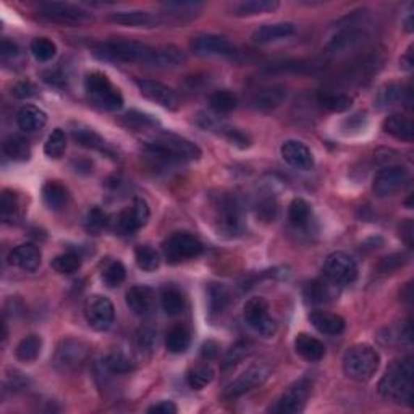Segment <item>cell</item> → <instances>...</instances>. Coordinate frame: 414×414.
I'll list each match as a JSON object with an SVG mask.
<instances>
[{
    "label": "cell",
    "mask_w": 414,
    "mask_h": 414,
    "mask_svg": "<svg viewBox=\"0 0 414 414\" xmlns=\"http://www.w3.org/2000/svg\"><path fill=\"white\" fill-rule=\"evenodd\" d=\"M99 58L118 63H144L154 68H175L182 63V52L175 46L151 47L143 42L116 39L94 46Z\"/></svg>",
    "instance_id": "cell-1"
},
{
    "label": "cell",
    "mask_w": 414,
    "mask_h": 414,
    "mask_svg": "<svg viewBox=\"0 0 414 414\" xmlns=\"http://www.w3.org/2000/svg\"><path fill=\"white\" fill-rule=\"evenodd\" d=\"M379 393L398 405L413 406L414 401V361L403 358L392 361L379 382Z\"/></svg>",
    "instance_id": "cell-2"
},
{
    "label": "cell",
    "mask_w": 414,
    "mask_h": 414,
    "mask_svg": "<svg viewBox=\"0 0 414 414\" xmlns=\"http://www.w3.org/2000/svg\"><path fill=\"white\" fill-rule=\"evenodd\" d=\"M148 151L149 156L168 164L178 161H198L202 156L198 144L173 133L159 134L154 141L148 144Z\"/></svg>",
    "instance_id": "cell-3"
},
{
    "label": "cell",
    "mask_w": 414,
    "mask_h": 414,
    "mask_svg": "<svg viewBox=\"0 0 414 414\" xmlns=\"http://www.w3.org/2000/svg\"><path fill=\"white\" fill-rule=\"evenodd\" d=\"M381 356L377 350L367 343H359L351 347L343 358V371L347 377L356 382H367L377 372Z\"/></svg>",
    "instance_id": "cell-4"
},
{
    "label": "cell",
    "mask_w": 414,
    "mask_h": 414,
    "mask_svg": "<svg viewBox=\"0 0 414 414\" xmlns=\"http://www.w3.org/2000/svg\"><path fill=\"white\" fill-rule=\"evenodd\" d=\"M84 89L94 106L107 112H116L123 107V96L101 72L89 73L84 79Z\"/></svg>",
    "instance_id": "cell-5"
},
{
    "label": "cell",
    "mask_w": 414,
    "mask_h": 414,
    "mask_svg": "<svg viewBox=\"0 0 414 414\" xmlns=\"http://www.w3.org/2000/svg\"><path fill=\"white\" fill-rule=\"evenodd\" d=\"M202 243L199 241V238L188 232L173 233L162 244L164 257L170 264H178L198 257L202 253Z\"/></svg>",
    "instance_id": "cell-6"
},
{
    "label": "cell",
    "mask_w": 414,
    "mask_h": 414,
    "mask_svg": "<svg viewBox=\"0 0 414 414\" xmlns=\"http://www.w3.org/2000/svg\"><path fill=\"white\" fill-rule=\"evenodd\" d=\"M39 12L44 18L51 19L65 26H84L94 22V17L88 10L72 3H60V2H49L42 3L39 7Z\"/></svg>",
    "instance_id": "cell-7"
},
{
    "label": "cell",
    "mask_w": 414,
    "mask_h": 414,
    "mask_svg": "<svg viewBox=\"0 0 414 414\" xmlns=\"http://www.w3.org/2000/svg\"><path fill=\"white\" fill-rule=\"evenodd\" d=\"M244 321L264 338H271L277 333V322L269 314V303L262 296L248 299L243 309Z\"/></svg>",
    "instance_id": "cell-8"
},
{
    "label": "cell",
    "mask_w": 414,
    "mask_h": 414,
    "mask_svg": "<svg viewBox=\"0 0 414 414\" xmlns=\"http://www.w3.org/2000/svg\"><path fill=\"white\" fill-rule=\"evenodd\" d=\"M88 356L89 348L86 343L74 340V338H67L58 345L54 363H56L58 371L73 374L84 366V363L88 361Z\"/></svg>",
    "instance_id": "cell-9"
},
{
    "label": "cell",
    "mask_w": 414,
    "mask_h": 414,
    "mask_svg": "<svg viewBox=\"0 0 414 414\" xmlns=\"http://www.w3.org/2000/svg\"><path fill=\"white\" fill-rule=\"evenodd\" d=\"M324 277L337 285H350L358 277L356 261L343 251L332 253L324 264Z\"/></svg>",
    "instance_id": "cell-10"
},
{
    "label": "cell",
    "mask_w": 414,
    "mask_h": 414,
    "mask_svg": "<svg viewBox=\"0 0 414 414\" xmlns=\"http://www.w3.org/2000/svg\"><path fill=\"white\" fill-rule=\"evenodd\" d=\"M84 317L94 331L104 332L112 326L116 308L107 296L93 295L84 304Z\"/></svg>",
    "instance_id": "cell-11"
},
{
    "label": "cell",
    "mask_w": 414,
    "mask_h": 414,
    "mask_svg": "<svg viewBox=\"0 0 414 414\" xmlns=\"http://www.w3.org/2000/svg\"><path fill=\"white\" fill-rule=\"evenodd\" d=\"M148 218H149L148 202L141 198H136L132 206L120 212L112 223H113V228H116L120 235H132V233L138 232L139 228L146 225Z\"/></svg>",
    "instance_id": "cell-12"
},
{
    "label": "cell",
    "mask_w": 414,
    "mask_h": 414,
    "mask_svg": "<svg viewBox=\"0 0 414 414\" xmlns=\"http://www.w3.org/2000/svg\"><path fill=\"white\" fill-rule=\"evenodd\" d=\"M408 180H410L408 168L401 166H388L377 172L372 183V189L379 198H387L400 191L408 183Z\"/></svg>",
    "instance_id": "cell-13"
},
{
    "label": "cell",
    "mask_w": 414,
    "mask_h": 414,
    "mask_svg": "<svg viewBox=\"0 0 414 414\" xmlns=\"http://www.w3.org/2000/svg\"><path fill=\"white\" fill-rule=\"evenodd\" d=\"M216 223L218 232L228 237H237L241 233V216L235 199L221 196L216 202Z\"/></svg>",
    "instance_id": "cell-14"
},
{
    "label": "cell",
    "mask_w": 414,
    "mask_h": 414,
    "mask_svg": "<svg viewBox=\"0 0 414 414\" xmlns=\"http://www.w3.org/2000/svg\"><path fill=\"white\" fill-rule=\"evenodd\" d=\"M191 49L201 57H230L235 54V44L225 36L218 34H202L193 39Z\"/></svg>",
    "instance_id": "cell-15"
},
{
    "label": "cell",
    "mask_w": 414,
    "mask_h": 414,
    "mask_svg": "<svg viewBox=\"0 0 414 414\" xmlns=\"http://www.w3.org/2000/svg\"><path fill=\"white\" fill-rule=\"evenodd\" d=\"M269 376H271V369L264 366V364L249 367L248 371H244L241 376L235 379L232 383H228L225 392H223V397L237 398L239 395H243V393L253 390V388L261 387L262 383L267 381Z\"/></svg>",
    "instance_id": "cell-16"
},
{
    "label": "cell",
    "mask_w": 414,
    "mask_h": 414,
    "mask_svg": "<svg viewBox=\"0 0 414 414\" xmlns=\"http://www.w3.org/2000/svg\"><path fill=\"white\" fill-rule=\"evenodd\" d=\"M311 390H312V383L306 381V379H301V381L293 383V385L283 393L280 401H278V408H277L278 413H283V414L301 413L309 400Z\"/></svg>",
    "instance_id": "cell-17"
},
{
    "label": "cell",
    "mask_w": 414,
    "mask_h": 414,
    "mask_svg": "<svg viewBox=\"0 0 414 414\" xmlns=\"http://www.w3.org/2000/svg\"><path fill=\"white\" fill-rule=\"evenodd\" d=\"M136 84L143 96L149 101L156 102L161 107L168 109V111H175L178 107L180 101L177 93L166 84L154 81V79H138Z\"/></svg>",
    "instance_id": "cell-18"
},
{
    "label": "cell",
    "mask_w": 414,
    "mask_h": 414,
    "mask_svg": "<svg viewBox=\"0 0 414 414\" xmlns=\"http://www.w3.org/2000/svg\"><path fill=\"white\" fill-rule=\"evenodd\" d=\"M282 157L288 166L298 168V170L308 172L314 168V156L306 144L296 139H288L280 148Z\"/></svg>",
    "instance_id": "cell-19"
},
{
    "label": "cell",
    "mask_w": 414,
    "mask_h": 414,
    "mask_svg": "<svg viewBox=\"0 0 414 414\" xmlns=\"http://www.w3.org/2000/svg\"><path fill=\"white\" fill-rule=\"evenodd\" d=\"M127 304L136 316L149 317L156 312V293L146 285H134L127 293Z\"/></svg>",
    "instance_id": "cell-20"
},
{
    "label": "cell",
    "mask_w": 414,
    "mask_h": 414,
    "mask_svg": "<svg viewBox=\"0 0 414 414\" xmlns=\"http://www.w3.org/2000/svg\"><path fill=\"white\" fill-rule=\"evenodd\" d=\"M364 41H366L364 29L351 26L332 39L331 44L327 46L326 54H328L331 57H342L348 52L355 51Z\"/></svg>",
    "instance_id": "cell-21"
},
{
    "label": "cell",
    "mask_w": 414,
    "mask_h": 414,
    "mask_svg": "<svg viewBox=\"0 0 414 414\" xmlns=\"http://www.w3.org/2000/svg\"><path fill=\"white\" fill-rule=\"evenodd\" d=\"M8 262L24 272H34L41 266V251L31 243H23L8 254Z\"/></svg>",
    "instance_id": "cell-22"
},
{
    "label": "cell",
    "mask_w": 414,
    "mask_h": 414,
    "mask_svg": "<svg viewBox=\"0 0 414 414\" xmlns=\"http://www.w3.org/2000/svg\"><path fill=\"white\" fill-rule=\"evenodd\" d=\"M295 31L296 26L293 23H269L254 29L251 39L256 44H271L290 38Z\"/></svg>",
    "instance_id": "cell-23"
},
{
    "label": "cell",
    "mask_w": 414,
    "mask_h": 414,
    "mask_svg": "<svg viewBox=\"0 0 414 414\" xmlns=\"http://www.w3.org/2000/svg\"><path fill=\"white\" fill-rule=\"evenodd\" d=\"M288 96V91L285 86H267L259 89V91L253 96V107L256 111L261 112H269L273 111V109L280 107Z\"/></svg>",
    "instance_id": "cell-24"
},
{
    "label": "cell",
    "mask_w": 414,
    "mask_h": 414,
    "mask_svg": "<svg viewBox=\"0 0 414 414\" xmlns=\"http://www.w3.org/2000/svg\"><path fill=\"white\" fill-rule=\"evenodd\" d=\"M410 89H405V86L398 83L385 84L379 89L376 104L379 109H393L398 106H403L405 102H410Z\"/></svg>",
    "instance_id": "cell-25"
},
{
    "label": "cell",
    "mask_w": 414,
    "mask_h": 414,
    "mask_svg": "<svg viewBox=\"0 0 414 414\" xmlns=\"http://www.w3.org/2000/svg\"><path fill=\"white\" fill-rule=\"evenodd\" d=\"M309 321L324 335H340L347 326L342 316L327 311H312L309 314Z\"/></svg>",
    "instance_id": "cell-26"
},
{
    "label": "cell",
    "mask_w": 414,
    "mask_h": 414,
    "mask_svg": "<svg viewBox=\"0 0 414 414\" xmlns=\"http://www.w3.org/2000/svg\"><path fill=\"white\" fill-rule=\"evenodd\" d=\"M112 23L123 24V26L129 28H156L159 23V18L156 15L149 12H139V10H133V12H113L109 17Z\"/></svg>",
    "instance_id": "cell-27"
},
{
    "label": "cell",
    "mask_w": 414,
    "mask_h": 414,
    "mask_svg": "<svg viewBox=\"0 0 414 414\" xmlns=\"http://www.w3.org/2000/svg\"><path fill=\"white\" fill-rule=\"evenodd\" d=\"M295 350L299 356L306 361H321L326 356V347L321 340L316 337L309 335V333H299L295 338Z\"/></svg>",
    "instance_id": "cell-28"
},
{
    "label": "cell",
    "mask_w": 414,
    "mask_h": 414,
    "mask_svg": "<svg viewBox=\"0 0 414 414\" xmlns=\"http://www.w3.org/2000/svg\"><path fill=\"white\" fill-rule=\"evenodd\" d=\"M383 129L385 133L390 134V136L401 139V141L411 143L413 134H414V127L413 122L408 117L401 116V113H393V116H388L383 122Z\"/></svg>",
    "instance_id": "cell-29"
},
{
    "label": "cell",
    "mask_w": 414,
    "mask_h": 414,
    "mask_svg": "<svg viewBox=\"0 0 414 414\" xmlns=\"http://www.w3.org/2000/svg\"><path fill=\"white\" fill-rule=\"evenodd\" d=\"M18 127L26 133H33L41 129L47 123V116L42 109L36 106H24L19 109L17 116Z\"/></svg>",
    "instance_id": "cell-30"
},
{
    "label": "cell",
    "mask_w": 414,
    "mask_h": 414,
    "mask_svg": "<svg viewBox=\"0 0 414 414\" xmlns=\"http://www.w3.org/2000/svg\"><path fill=\"white\" fill-rule=\"evenodd\" d=\"M42 199L51 211H60L68 201V189L58 182H47L42 186Z\"/></svg>",
    "instance_id": "cell-31"
},
{
    "label": "cell",
    "mask_w": 414,
    "mask_h": 414,
    "mask_svg": "<svg viewBox=\"0 0 414 414\" xmlns=\"http://www.w3.org/2000/svg\"><path fill=\"white\" fill-rule=\"evenodd\" d=\"M161 304L167 316L175 317L180 316V314H183L184 309H186V298H184V295L178 288L167 287L166 290L162 292Z\"/></svg>",
    "instance_id": "cell-32"
},
{
    "label": "cell",
    "mask_w": 414,
    "mask_h": 414,
    "mask_svg": "<svg viewBox=\"0 0 414 414\" xmlns=\"http://www.w3.org/2000/svg\"><path fill=\"white\" fill-rule=\"evenodd\" d=\"M189 343H191V333H189L184 326H175L168 331L166 347L173 355H182V353L186 351L189 348Z\"/></svg>",
    "instance_id": "cell-33"
},
{
    "label": "cell",
    "mask_w": 414,
    "mask_h": 414,
    "mask_svg": "<svg viewBox=\"0 0 414 414\" xmlns=\"http://www.w3.org/2000/svg\"><path fill=\"white\" fill-rule=\"evenodd\" d=\"M134 259H136L138 267L144 272H154L162 262L161 253L156 248L149 246V244H139L134 249Z\"/></svg>",
    "instance_id": "cell-34"
},
{
    "label": "cell",
    "mask_w": 414,
    "mask_h": 414,
    "mask_svg": "<svg viewBox=\"0 0 414 414\" xmlns=\"http://www.w3.org/2000/svg\"><path fill=\"white\" fill-rule=\"evenodd\" d=\"M3 152L8 159L17 162H24L31 157V148H29L28 141L22 136H17V134H12V136L5 139Z\"/></svg>",
    "instance_id": "cell-35"
},
{
    "label": "cell",
    "mask_w": 414,
    "mask_h": 414,
    "mask_svg": "<svg viewBox=\"0 0 414 414\" xmlns=\"http://www.w3.org/2000/svg\"><path fill=\"white\" fill-rule=\"evenodd\" d=\"M0 211H2V221L5 223H17L22 218V204L17 193L5 189L0 201Z\"/></svg>",
    "instance_id": "cell-36"
},
{
    "label": "cell",
    "mask_w": 414,
    "mask_h": 414,
    "mask_svg": "<svg viewBox=\"0 0 414 414\" xmlns=\"http://www.w3.org/2000/svg\"><path fill=\"white\" fill-rule=\"evenodd\" d=\"M277 0H248L241 2L235 7V15L238 17H253V15L271 13L278 8Z\"/></svg>",
    "instance_id": "cell-37"
},
{
    "label": "cell",
    "mask_w": 414,
    "mask_h": 414,
    "mask_svg": "<svg viewBox=\"0 0 414 414\" xmlns=\"http://www.w3.org/2000/svg\"><path fill=\"white\" fill-rule=\"evenodd\" d=\"M42 350V338L39 335H28L24 337L17 347V358L22 363H33L38 359Z\"/></svg>",
    "instance_id": "cell-38"
},
{
    "label": "cell",
    "mask_w": 414,
    "mask_h": 414,
    "mask_svg": "<svg viewBox=\"0 0 414 414\" xmlns=\"http://www.w3.org/2000/svg\"><path fill=\"white\" fill-rule=\"evenodd\" d=\"M214 377H216V371H214L211 364L206 363L193 367L191 371L188 372L186 381H188V385L191 387L193 390H201V388L207 387L209 383L214 381Z\"/></svg>",
    "instance_id": "cell-39"
},
{
    "label": "cell",
    "mask_w": 414,
    "mask_h": 414,
    "mask_svg": "<svg viewBox=\"0 0 414 414\" xmlns=\"http://www.w3.org/2000/svg\"><path fill=\"white\" fill-rule=\"evenodd\" d=\"M319 104L331 112H345L351 107L353 99L345 93H321L319 94Z\"/></svg>",
    "instance_id": "cell-40"
},
{
    "label": "cell",
    "mask_w": 414,
    "mask_h": 414,
    "mask_svg": "<svg viewBox=\"0 0 414 414\" xmlns=\"http://www.w3.org/2000/svg\"><path fill=\"white\" fill-rule=\"evenodd\" d=\"M230 301L228 290L222 283H211L207 288V304L211 312H222Z\"/></svg>",
    "instance_id": "cell-41"
},
{
    "label": "cell",
    "mask_w": 414,
    "mask_h": 414,
    "mask_svg": "<svg viewBox=\"0 0 414 414\" xmlns=\"http://www.w3.org/2000/svg\"><path fill=\"white\" fill-rule=\"evenodd\" d=\"M209 104H211L212 111L217 113H228L235 111L238 106V97L228 89H221V91H216L209 99Z\"/></svg>",
    "instance_id": "cell-42"
},
{
    "label": "cell",
    "mask_w": 414,
    "mask_h": 414,
    "mask_svg": "<svg viewBox=\"0 0 414 414\" xmlns=\"http://www.w3.org/2000/svg\"><path fill=\"white\" fill-rule=\"evenodd\" d=\"M288 218H290L292 225L306 227L311 221V207L304 199H293L288 207Z\"/></svg>",
    "instance_id": "cell-43"
},
{
    "label": "cell",
    "mask_w": 414,
    "mask_h": 414,
    "mask_svg": "<svg viewBox=\"0 0 414 414\" xmlns=\"http://www.w3.org/2000/svg\"><path fill=\"white\" fill-rule=\"evenodd\" d=\"M51 266L56 272L68 276V273H74L79 267H81V257H79V254L77 253L68 251V253L58 254L57 257H54Z\"/></svg>",
    "instance_id": "cell-44"
},
{
    "label": "cell",
    "mask_w": 414,
    "mask_h": 414,
    "mask_svg": "<svg viewBox=\"0 0 414 414\" xmlns=\"http://www.w3.org/2000/svg\"><path fill=\"white\" fill-rule=\"evenodd\" d=\"M67 149V136L62 128H56L49 134L46 144H44V152L51 159H60Z\"/></svg>",
    "instance_id": "cell-45"
},
{
    "label": "cell",
    "mask_w": 414,
    "mask_h": 414,
    "mask_svg": "<svg viewBox=\"0 0 414 414\" xmlns=\"http://www.w3.org/2000/svg\"><path fill=\"white\" fill-rule=\"evenodd\" d=\"M73 138L78 144H81V146L89 149H101L102 151L104 146H106V141H104V139L91 128H83V127L74 128Z\"/></svg>",
    "instance_id": "cell-46"
},
{
    "label": "cell",
    "mask_w": 414,
    "mask_h": 414,
    "mask_svg": "<svg viewBox=\"0 0 414 414\" xmlns=\"http://www.w3.org/2000/svg\"><path fill=\"white\" fill-rule=\"evenodd\" d=\"M31 54L38 62H51L57 54V46L47 38H36L31 42Z\"/></svg>",
    "instance_id": "cell-47"
},
{
    "label": "cell",
    "mask_w": 414,
    "mask_h": 414,
    "mask_svg": "<svg viewBox=\"0 0 414 414\" xmlns=\"http://www.w3.org/2000/svg\"><path fill=\"white\" fill-rule=\"evenodd\" d=\"M104 366L113 374H128L134 369V363L123 353H111L104 359Z\"/></svg>",
    "instance_id": "cell-48"
},
{
    "label": "cell",
    "mask_w": 414,
    "mask_h": 414,
    "mask_svg": "<svg viewBox=\"0 0 414 414\" xmlns=\"http://www.w3.org/2000/svg\"><path fill=\"white\" fill-rule=\"evenodd\" d=\"M125 278H127V269L120 261H112L102 272V280L109 288L120 287Z\"/></svg>",
    "instance_id": "cell-49"
},
{
    "label": "cell",
    "mask_w": 414,
    "mask_h": 414,
    "mask_svg": "<svg viewBox=\"0 0 414 414\" xmlns=\"http://www.w3.org/2000/svg\"><path fill=\"white\" fill-rule=\"evenodd\" d=\"M107 216L106 212L102 211V209L99 207H93L91 211L88 212V217H86V230L89 233H93V235H99L104 228L107 227Z\"/></svg>",
    "instance_id": "cell-50"
},
{
    "label": "cell",
    "mask_w": 414,
    "mask_h": 414,
    "mask_svg": "<svg viewBox=\"0 0 414 414\" xmlns=\"http://www.w3.org/2000/svg\"><path fill=\"white\" fill-rule=\"evenodd\" d=\"M253 350H254V347H253L251 342H246V340L238 342L237 345L232 347V350L227 353L225 363H223V366L230 367V366H233V364H238L239 361H241V359L248 358L249 355H251Z\"/></svg>",
    "instance_id": "cell-51"
},
{
    "label": "cell",
    "mask_w": 414,
    "mask_h": 414,
    "mask_svg": "<svg viewBox=\"0 0 414 414\" xmlns=\"http://www.w3.org/2000/svg\"><path fill=\"white\" fill-rule=\"evenodd\" d=\"M136 345L141 353H152L157 347V332L152 328H139L136 333Z\"/></svg>",
    "instance_id": "cell-52"
},
{
    "label": "cell",
    "mask_w": 414,
    "mask_h": 414,
    "mask_svg": "<svg viewBox=\"0 0 414 414\" xmlns=\"http://www.w3.org/2000/svg\"><path fill=\"white\" fill-rule=\"evenodd\" d=\"M125 120H127L128 125H132L134 128H154L159 123L152 116H148V113L138 111L128 112L127 116H125Z\"/></svg>",
    "instance_id": "cell-53"
},
{
    "label": "cell",
    "mask_w": 414,
    "mask_h": 414,
    "mask_svg": "<svg viewBox=\"0 0 414 414\" xmlns=\"http://www.w3.org/2000/svg\"><path fill=\"white\" fill-rule=\"evenodd\" d=\"M38 94V88L36 84L29 79H23V81H18L15 86L12 88V96L17 99H29L34 97Z\"/></svg>",
    "instance_id": "cell-54"
},
{
    "label": "cell",
    "mask_w": 414,
    "mask_h": 414,
    "mask_svg": "<svg viewBox=\"0 0 414 414\" xmlns=\"http://www.w3.org/2000/svg\"><path fill=\"white\" fill-rule=\"evenodd\" d=\"M405 262H406L405 254H401V253L390 254V256L381 259V262H379L377 269L381 272H392V271H395V269H398L400 266H403Z\"/></svg>",
    "instance_id": "cell-55"
},
{
    "label": "cell",
    "mask_w": 414,
    "mask_h": 414,
    "mask_svg": "<svg viewBox=\"0 0 414 414\" xmlns=\"http://www.w3.org/2000/svg\"><path fill=\"white\" fill-rule=\"evenodd\" d=\"M304 298L309 303H322L326 299V287L319 282L308 283L306 288H304Z\"/></svg>",
    "instance_id": "cell-56"
},
{
    "label": "cell",
    "mask_w": 414,
    "mask_h": 414,
    "mask_svg": "<svg viewBox=\"0 0 414 414\" xmlns=\"http://www.w3.org/2000/svg\"><path fill=\"white\" fill-rule=\"evenodd\" d=\"M178 411L177 405L173 401H159L156 405L149 406L148 408V413H152V414H175Z\"/></svg>",
    "instance_id": "cell-57"
},
{
    "label": "cell",
    "mask_w": 414,
    "mask_h": 414,
    "mask_svg": "<svg viewBox=\"0 0 414 414\" xmlns=\"http://www.w3.org/2000/svg\"><path fill=\"white\" fill-rule=\"evenodd\" d=\"M0 54H2V58L3 60L13 58V57H17L18 54H19V47L15 42L8 41V39H3L2 46H0Z\"/></svg>",
    "instance_id": "cell-58"
},
{
    "label": "cell",
    "mask_w": 414,
    "mask_h": 414,
    "mask_svg": "<svg viewBox=\"0 0 414 414\" xmlns=\"http://www.w3.org/2000/svg\"><path fill=\"white\" fill-rule=\"evenodd\" d=\"M218 350H221V347H218V343L209 340L202 345L201 348V356L206 359V361H211V359L217 358L218 355Z\"/></svg>",
    "instance_id": "cell-59"
},
{
    "label": "cell",
    "mask_w": 414,
    "mask_h": 414,
    "mask_svg": "<svg viewBox=\"0 0 414 414\" xmlns=\"http://www.w3.org/2000/svg\"><path fill=\"white\" fill-rule=\"evenodd\" d=\"M259 214H261L262 218H266V221H273L276 218V214H277V207H276V202L272 201H267L261 204V207H259Z\"/></svg>",
    "instance_id": "cell-60"
},
{
    "label": "cell",
    "mask_w": 414,
    "mask_h": 414,
    "mask_svg": "<svg viewBox=\"0 0 414 414\" xmlns=\"http://www.w3.org/2000/svg\"><path fill=\"white\" fill-rule=\"evenodd\" d=\"M401 68H405L410 72L413 68V58H411V51H408V54L405 57H401Z\"/></svg>",
    "instance_id": "cell-61"
},
{
    "label": "cell",
    "mask_w": 414,
    "mask_h": 414,
    "mask_svg": "<svg viewBox=\"0 0 414 414\" xmlns=\"http://www.w3.org/2000/svg\"><path fill=\"white\" fill-rule=\"evenodd\" d=\"M405 29L408 33H413V15L410 13V17L405 19Z\"/></svg>",
    "instance_id": "cell-62"
},
{
    "label": "cell",
    "mask_w": 414,
    "mask_h": 414,
    "mask_svg": "<svg viewBox=\"0 0 414 414\" xmlns=\"http://www.w3.org/2000/svg\"><path fill=\"white\" fill-rule=\"evenodd\" d=\"M7 338H8V332H7V326H5V322L2 324V347L7 345Z\"/></svg>",
    "instance_id": "cell-63"
}]
</instances>
